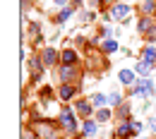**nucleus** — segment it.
<instances>
[{"instance_id": "1", "label": "nucleus", "mask_w": 156, "mask_h": 139, "mask_svg": "<svg viewBox=\"0 0 156 139\" xmlns=\"http://www.w3.org/2000/svg\"><path fill=\"white\" fill-rule=\"evenodd\" d=\"M60 122L67 127V132H75L77 130V120H75V110L72 108H65L62 113H60Z\"/></svg>"}, {"instance_id": "2", "label": "nucleus", "mask_w": 156, "mask_h": 139, "mask_svg": "<svg viewBox=\"0 0 156 139\" xmlns=\"http://www.w3.org/2000/svg\"><path fill=\"white\" fill-rule=\"evenodd\" d=\"M130 12H132V7H130V5H122V2H118L115 7H113V12H111V17H113V19H120V22H127Z\"/></svg>"}, {"instance_id": "3", "label": "nucleus", "mask_w": 156, "mask_h": 139, "mask_svg": "<svg viewBox=\"0 0 156 139\" xmlns=\"http://www.w3.org/2000/svg\"><path fill=\"white\" fill-rule=\"evenodd\" d=\"M135 134V125H132V120H122V125L115 130V137L118 139H127Z\"/></svg>"}, {"instance_id": "4", "label": "nucleus", "mask_w": 156, "mask_h": 139, "mask_svg": "<svg viewBox=\"0 0 156 139\" xmlns=\"http://www.w3.org/2000/svg\"><path fill=\"white\" fill-rule=\"evenodd\" d=\"M41 62H43L46 67H53V65L58 62V50H55V48H46L43 55H41Z\"/></svg>"}, {"instance_id": "5", "label": "nucleus", "mask_w": 156, "mask_h": 139, "mask_svg": "<svg viewBox=\"0 0 156 139\" xmlns=\"http://www.w3.org/2000/svg\"><path fill=\"white\" fill-rule=\"evenodd\" d=\"M82 132H84V137H94L96 134V120H84L82 122Z\"/></svg>"}, {"instance_id": "6", "label": "nucleus", "mask_w": 156, "mask_h": 139, "mask_svg": "<svg viewBox=\"0 0 156 139\" xmlns=\"http://www.w3.org/2000/svg\"><path fill=\"white\" fill-rule=\"evenodd\" d=\"M75 75H77L75 65H62V70H60V79H62V82H70V79H75Z\"/></svg>"}, {"instance_id": "7", "label": "nucleus", "mask_w": 156, "mask_h": 139, "mask_svg": "<svg viewBox=\"0 0 156 139\" xmlns=\"http://www.w3.org/2000/svg\"><path fill=\"white\" fill-rule=\"evenodd\" d=\"M60 60H62L65 65H75V62H77V53H75L72 48H65V50L60 53Z\"/></svg>"}, {"instance_id": "8", "label": "nucleus", "mask_w": 156, "mask_h": 139, "mask_svg": "<svg viewBox=\"0 0 156 139\" xmlns=\"http://www.w3.org/2000/svg\"><path fill=\"white\" fill-rule=\"evenodd\" d=\"M151 65H154V62L139 60V62H137V67H135V72H137V75H142V77H149V72H151Z\"/></svg>"}, {"instance_id": "9", "label": "nucleus", "mask_w": 156, "mask_h": 139, "mask_svg": "<svg viewBox=\"0 0 156 139\" xmlns=\"http://www.w3.org/2000/svg\"><path fill=\"white\" fill-rule=\"evenodd\" d=\"M118 79L122 82L125 86H130V84H135V72H130V70H120V75H118Z\"/></svg>"}, {"instance_id": "10", "label": "nucleus", "mask_w": 156, "mask_h": 139, "mask_svg": "<svg viewBox=\"0 0 156 139\" xmlns=\"http://www.w3.org/2000/svg\"><path fill=\"white\" fill-rule=\"evenodd\" d=\"M111 118H113V110H111V108H98V113H96V122H108Z\"/></svg>"}, {"instance_id": "11", "label": "nucleus", "mask_w": 156, "mask_h": 139, "mask_svg": "<svg viewBox=\"0 0 156 139\" xmlns=\"http://www.w3.org/2000/svg\"><path fill=\"white\" fill-rule=\"evenodd\" d=\"M77 113L84 115V118H89V115H91V103H89V101H79L77 103Z\"/></svg>"}, {"instance_id": "12", "label": "nucleus", "mask_w": 156, "mask_h": 139, "mask_svg": "<svg viewBox=\"0 0 156 139\" xmlns=\"http://www.w3.org/2000/svg\"><path fill=\"white\" fill-rule=\"evenodd\" d=\"M75 94H77V89H75V86H67V84H65V86L60 89V99H62V101H70Z\"/></svg>"}, {"instance_id": "13", "label": "nucleus", "mask_w": 156, "mask_h": 139, "mask_svg": "<svg viewBox=\"0 0 156 139\" xmlns=\"http://www.w3.org/2000/svg\"><path fill=\"white\" fill-rule=\"evenodd\" d=\"M142 60H147V62H156V48H154V46H147V48H144Z\"/></svg>"}, {"instance_id": "14", "label": "nucleus", "mask_w": 156, "mask_h": 139, "mask_svg": "<svg viewBox=\"0 0 156 139\" xmlns=\"http://www.w3.org/2000/svg\"><path fill=\"white\" fill-rule=\"evenodd\" d=\"M154 10H156V0H144L142 2V12L144 15H154Z\"/></svg>"}, {"instance_id": "15", "label": "nucleus", "mask_w": 156, "mask_h": 139, "mask_svg": "<svg viewBox=\"0 0 156 139\" xmlns=\"http://www.w3.org/2000/svg\"><path fill=\"white\" fill-rule=\"evenodd\" d=\"M91 103H94V106H98V108H106L108 99H106L103 94H94V96H91Z\"/></svg>"}, {"instance_id": "16", "label": "nucleus", "mask_w": 156, "mask_h": 139, "mask_svg": "<svg viewBox=\"0 0 156 139\" xmlns=\"http://www.w3.org/2000/svg\"><path fill=\"white\" fill-rule=\"evenodd\" d=\"M118 50V43L113 39H108V41H103V53H115Z\"/></svg>"}, {"instance_id": "17", "label": "nucleus", "mask_w": 156, "mask_h": 139, "mask_svg": "<svg viewBox=\"0 0 156 139\" xmlns=\"http://www.w3.org/2000/svg\"><path fill=\"white\" fill-rule=\"evenodd\" d=\"M108 103H111V106H122V96H120L118 91H113V94L108 96Z\"/></svg>"}, {"instance_id": "18", "label": "nucleus", "mask_w": 156, "mask_h": 139, "mask_svg": "<svg viewBox=\"0 0 156 139\" xmlns=\"http://www.w3.org/2000/svg\"><path fill=\"white\" fill-rule=\"evenodd\" d=\"M118 118L120 120H130V106H120V108H118Z\"/></svg>"}, {"instance_id": "19", "label": "nucleus", "mask_w": 156, "mask_h": 139, "mask_svg": "<svg viewBox=\"0 0 156 139\" xmlns=\"http://www.w3.org/2000/svg\"><path fill=\"white\" fill-rule=\"evenodd\" d=\"M70 17H72V10H70V7H65V10L58 15V19H55V22H67Z\"/></svg>"}, {"instance_id": "20", "label": "nucleus", "mask_w": 156, "mask_h": 139, "mask_svg": "<svg viewBox=\"0 0 156 139\" xmlns=\"http://www.w3.org/2000/svg\"><path fill=\"white\" fill-rule=\"evenodd\" d=\"M149 24H151L149 19H139V24H137V29H139V31H147V29H149Z\"/></svg>"}, {"instance_id": "21", "label": "nucleus", "mask_w": 156, "mask_h": 139, "mask_svg": "<svg viewBox=\"0 0 156 139\" xmlns=\"http://www.w3.org/2000/svg\"><path fill=\"white\" fill-rule=\"evenodd\" d=\"M41 96H43V99H51V96H53V89H51V86H43V89H41Z\"/></svg>"}, {"instance_id": "22", "label": "nucleus", "mask_w": 156, "mask_h": 139, "mask_svg": "<svg viewBox=\"0 0 156 139\" xmlns=\"http://www.w3.org/2000/svg\"><path fill=\"white\" fill-rule=\"evenodd\" d=\"M147 41H156V26L147 29Z\"/></svg>"}, {"instance_id": "23", "label": "nucleus", "mask_w": 156, "mask_h": 139, "mask_svg": "<svg viewBox=\"0 0 156 139\" xmlns=\"http://www.w3.org/2000/svg\"><path fill=\"white\" fill-rule=\"evenodd\" d=\"M82 19H84V22H91V19H94V12H87V10H84V12H82Z\"/></svg>"}, {"instance_id": "24", "label": "nucleus", "mask_w": 156, "mask_h": 139, "mask_svg": "<svg viewBox=\"0 0 156 139\" xmlns=\"http://www.w3.org/2000/svg\"><path fill=\"white\" fill-rule=\"evenodd\" d=\"M149 130H151V132H156V118L149 120Z\"/></svg>"}, {"instance_id": "25", "label": "nucleus", "mask_w": 156, "mask_h": 139, "mask_svg": "<svg viewBox=\"0 0 156 139\" xmlns=\"http://www.w3.org/2000/svg\"><path fill=\"white\" fill-rule=\"evenodd\" d=\"M53 2H55V5H60V7H65V5H67V0H53Z\"/></svg>"}, {"instance_id": "26", "label": "nucleus", "mask_w": 156, "mask_h": 139, "mask_svg": "<svg viewBox=\"0 0 156 139\" xmlns=\"http://www.w3.org/2000/svg\"><path fill=\"white\" fill-rule=\"evenodd\" d=\"M79 139H84V137H79Z\"/></svg>"}]
</instances>
